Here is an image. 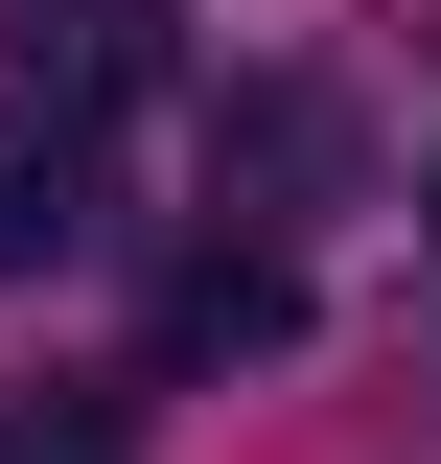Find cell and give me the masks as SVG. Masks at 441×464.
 Segmentation results:
<instances>
[{
  "instance_id": "1",
  "label": "cell",
  "mask_w": 441,
  "mask_h": 464,
  "mask_svg": "<svg viewBox=\"0 0 441 464\" xmlns=\"http://www.w3.org/2000/svg\"><path fill=\"white\" fill-rule=\"evenodd\" d=\"M70 232H93V116L0 93V279H24V256H70Z\"/></svg>"
},
{
  "instance_id": "4",
  "label": "cell",
  "mask_w": 441,
  "mask_h": 464,
  "mask_svg": "<svg viewBox=\"0 0 441 464\" xmlns=\"http://www.w3.org/2000/svg\"><path fill=\"white\" fill-rule=\"evenodd\" d=\"M0 464H116V395H70V418L24 395V441H0Z\"/></svg>"
},
{
  "instance_id": "3",
  "label": "cell",
  "mask_w": 441,
  "mask_h": 464,
  "mask_svg": "<svg viewBox=\"0 0 441 464\" xmlns=\"http://www.w3.org/2000/svg\"><path fill=\"white\" fill-rule=\"evenodd\" d=\"M279 325H302L279 256H186V279H163V348H186V372H232V348H279Z\"/></svg>"
},
{
  "instance_id": "2",
  "label": "cell",
  "mask_w": 441,
  "mask_h": 464,
  "mask_svg": "<svg viewBox=\"0 0 441 464\" xmlns=\"http://www.w3.org/2000/svg\"><path fill=\"white\" fill-rule=\"evenodd\" d=\"M0 24H24V93H47V116H93L116 70H140V24H163V0H0Z\"/></svg>"
}]
</instances>
